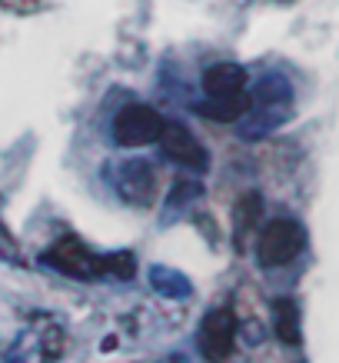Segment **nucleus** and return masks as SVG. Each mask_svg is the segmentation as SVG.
Here are the masks:
<instances>
[{"label":"nucleus","mask_w":339,"mask_h":363,"mask_svg":"<svg viewBox=\"0 0 339 363\" xmlns=\"http://www.w3.org/2000/svg\"><path fill=\"white\" fill-rule=\"evenodd\" d=\"M303 247H306V230H303L296 220L276 217V220H270L260 230L256 253H260L263 267H286L303 253Z\"/></svg>","instance_id":"nucleus-1"},{"label":"nucleus","mask_w":339,"mask_h":363,"mask_svg":"<svg viewBox=\"0 0 339 363\" xmlns=\"http://www.w3.org/2000/svg\"><path fill=\"white\" fill-rule=\"evenodd\" d=\"M163 117L146 107V104H130L123 107L117 117H113V140L120 147H146V143L160 140V130H163Z\"/></svg>","instance_id":"nucleus-2"},{"label":"nucleus","mask_w":339,"mask_h":363,"mask_svg":"<svg viewBox=\"0 0 339 363\" xmlns=\"http://www.w3.org/2000/svg\"><path fill=\"white\" fill-rule=\"evenodd\" d=\"M233 347H236V317L233 310H213L207 313L203 327H200V353L209 363H223L230 360Z\"/></svg>","instance_id":"nucleus-3"},{"label":"nucleus","mask_w":339,"mask_h":363,"mask_svg":"<svg viewBox=\"0 0 339 363\" xmlns=\"http://www.w3.org/2000/svg\"><path fill=\"white\" fill-rule=\"evenodd\" d=\"M47 264L60 270L67 277H80V280H90V277H100V257L97 253H90L87 243H80L77 237H64V240H57L44 257Z\"/></svg>","instance_id":"nucleus-4"},{"label":"nucleus","mask_w":339,"mask_h":363,"mask_svg":"<svg viewBox=\"0 0 339 363\" xmlns=\"http://www.w3.org/2000/svg\"><path fill=\"white\" fill-rule=\"evenodd\" d=\"M160 147H163L166 160H173V164L186 167V170H203V167H207V150H203V143L186 130L183 123L166 121L163 130H160Z\"/></svg>","instance_id":"nucleus-5"},{"label":"nucleus","mask_w":339,"mask_h":363,"mask_svg":"<svg viewBox=\"0 0 339 363\" xmlns=\"http://www.w3.org/2000/svg\"><path fill=\"white\" fill-rule=\"evenodd\" d=\"M117 190H120V197L130 200V203H150V200H154V190H156L154 167L146 164V160L123 164L120 174H117Z\"/></svg>","instance_id":"nucleus-6"},{"label":"nucleus","mask_w":339,"mask_h":363,"mask_svg":"<svg viewBox=\"0 0 339 363\" xmlns=\"http://www.w3.org/2000/svg\"><path fill=\"white\" fill-rule=\"evenodd\" d=\"M250 111H253V94H246V90L217 94V97H207L203 104H197L200 117L217 121V123H236V121H243Z\"/></svg>","instance_id":"nucleus-7"},{"label":"nucleus","mask_w":339,"mask_h":363,"mask_svg":"<svg viewBox=\"0 0 339 363\" xmlns=\"http://www.w3.org/2000/svg\"><path fill=\"white\" fill-rule=\"evenodd\" d=\"M246 87V70L240 64H213L207 67L203 74V90L207 97H217V94H233V90Z\"/></svg>","instance_id":"nucleus-8"},{"label":"nucleus","mask_w":339,"mask_h":363,"mask_svg":"<svg viewBox=\"0 0 339 363\" xmlns=\"http://www.w3.org/2000/svg\"><path fill=\"white\" fill-rule=\"evenodd\" d=\"M273 330L286 347H296V343L303 340L299 337V307L289 297H280L273 303Z\"/></svg>","instance_id":"nucleus-9"},{"label":"nucleus","mask_w":339,"mask_h":363,"mask_svg":"<svg viewBox=\"0 0 339 363\" xmlns=\"http://www.w3.org/2000/svg\"><path fill=\"white\" fill-rule=\"evenodd\" d=\"M263 220V200L260 194H246V197L236 203V243H243Z\"/></svg>","instance_id":"nucleus-10"},{"label":"nucleus","mask_w":339,"mask_h":363,"mask_svg":"<svg viewBox=\"0 0 339 363\" xmlns=\"http://www.w3.org/2000/svg\"><path fill=\"white\" fill-rule=\"evenodd\" d=\"M154 286L166 297H186L190 294V284H186V277H180L176 270H166V267H154Z\"/></svg>","instance_id":"nucleus-11"},{"label":"nucleus","mask_w":339,"mask_h":363,"mask_svg":"<svg viewBox=\"0 0 339 363\" xmlns=\"http://www.w3.org/2000/svg\"><path fill=\"white\" fill-rule=\"evenodd\" d=\"M100 270L107 277H117V280H130L133 270H137V260H133V253L117 250L110 257H100Z\"/></svg>","instance_id":"nucleus-12"}]
</instances>
